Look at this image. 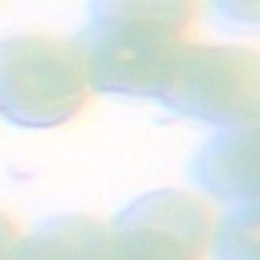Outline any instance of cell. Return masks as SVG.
I'll return each instance as SVG.
<instances>
[{
    "mask_svg": "<svg viewBox=\"0 0 260 260\" xmlns=\"http://www.w3.org/2000/svg\"><path fill=\"white\" fill-rule=\"evenodd\" d=\"M195 6L127 0L94 6L76 45L96 91L156 96L192 47Z\"/></svg>",
    "mask_w": 260,
    "mask_h": 260,
    "instance_id": "6da1fadb",
    "label": "cell"
},
{
    "mask_svg": "<svg viewBox=\"0 0 260 260\" xmlns=\"http://www.w3.org/2000/svg\"><path fill=\"white\" fill-rule=\"evenodd\" d=\"M257 203L250 201L242 208L224 216L216 229L219 260H257Z\"/></svg>",
    "mask_w": 260,
    "mask_h": 260,
    "instance_id": "52a82bcc",
    "label": "cell"
},
{
    "mask_svg": "<svg viewBox=\"0 0 260 260\" xmlns=\"http://www.w3.org/2000/svg\"><path fill=\"white\" fill-rule=\"evenodd\" d=\"M91 78L76 42L16 34L0 42V115L21 127H55L89 104Z\"/></svg>",
    "mask_w": 260,
    "mask_h": 260,
    "instance_id": "7a4b0ae2",
    "label": "cell"
},
{
    "mask_svg": "<svg viewBox=\"0 0 260 260\" xmlns=\"http://www.w3.org/2000/svg\"><path fill=\"white\" fill-rule=\"evenodd\" d=\"M192 177L216 198H257V133L234 130L211 138L192 161Z\"/></svg>",
    "mask_w": 260,
    "mask_h": 260,
    "instance_id": "5b68a950",
    "label": "cell"
},
{
    "mask_svg": "<svg viewBox=\"0 0 260 260\" xmlns=\"http://www.w3.org/2000/svg\"><path fill=\"white\" fill-rule=\"evenodd\" d=\"M211 240L213 219L203 201L156 190L115 219L104 260H206Z\"/></svg>",
    "mask_w": 260,
    "mask_h": 260,
    "instance_id": "277c9868",
    "label": "cell"
},
{
    "mask_svg": "<svg viewBox=\"0 0 260 260\" xmlns=\"http://www.w3.org/2000/svg\"><path fill=\"white\" fill-rule=\"evenodd\" d=\"M110 229L89 216H57L21 240L13 260H104Z\"/></svg>",
    "mask_w": 260,
    "mask_h": 260,
    "instance_id": "8992f818",
    "label": "cell"
},
{
    "mask_svg": "<svg viewBox=\"0 0 260 260\" xmlns=\"http://www.w3.org/2000/svg\"><path fill=\"white\" fill-rule=\"evenodd\" d=\"M156 99L201 122L247 125L257 117V55L247 47L192 45Z\"/></svg>",
    "mask_w": 260,
    "mask_h": 260,
    "instance_id": "3957f363",
    "label": "cell"
},
{
    "mask_svg": "<svg viewBox=\"0 0 260 260\" xmlns=\"http://www.w3.org/2000/svg\"><path fill=\"white\" fill-rule=\"evenodd\" d=\"M18 242H21V237H18L16 221L8 213L0 211V260H13Z\"/></svg>",
    "mask_w": 260,
    "mask_h": 260,
    "instance_id": "ba28073f",
    "label": "cell"
}]
</instances>
